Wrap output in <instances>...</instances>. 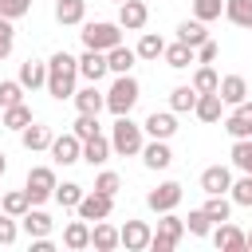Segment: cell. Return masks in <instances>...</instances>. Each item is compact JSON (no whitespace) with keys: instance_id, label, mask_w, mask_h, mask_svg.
<instances>
[{"instance_id":"6da1fadb","label":"cell","mask_w":252,"mask_h":252,"mask_svg":"<svg viewBox=\"0 0 252 252\" xmlns=\"http://www.w3.org/2000/svg\"><path fill=\"white\" fill-rule=\"evenodd\" d=\"M75 79H79V59L67 51H55L47 59V94L51 98H71L75 94Z\"/></svg>"},{"instance_id":"7a4b0ae2","label":"cell","mask_w":252,"mask_h":252,"mask_svg":"<svg viewBox=\"0 0 252 252\" xmlns=\"http://www.w3.org/2000/svg\"><path fill=\"white\" fill-rule=\"evenodd\" d=\"M110 150H114V154H122V158L142 154V126H138V122H130V114H118V118H114Z\"/></svg>"},{"instance_id":"3957f363","label":"cell","mask_w":252,"mask_h":252,"mask_svg":"<svg viewBox=\"0 0 252 252\" xmlns=\"http://www.w3.org/2000/svg\"><path fill=\"white\" fill-rule=\"evenodd\" d=\"M138 94H142V87H138V79L134 75H118L114 79V87L106 91V110L118 118V114H130L134 110V102H138Z\"/></svg>"},{"instance_id":"277c9868","label":"cell","mask_w":252,"mask_h":252,"mask_svg":"<svg viewBox=\"0 0 252 252\" xmlns=\"http://www.w3.org/2000/svg\"><path fill=\"white\" fill-rule=\"evenodd\" d=\"M24 193H28L32 205L51 201V193H55V169L51 165H32L28 169V181H24Z\"/></svg>"},{"instance_id":"5b68a950","label":"cell","mask_w":252,"mask_h":252,"mask_svg":"<svg viewBox=\"0 0 252 252\" xmlns=\"http://www.w3.org/2000/svg\"><path fill=\"white\" fill-rule=\"evenodd\" d=\"M181 236H185V220H181V217H173V209H169V213H161L158 232L150 236V248H154V252H173Z\"/></svg>"},{"instance_id":"8992f818","label":"cell","mask_w":252,"mask_h":252,"mask_svg":"<svg viewBox=\"0 0 252 252\" xmlns=\"http://www.w3.org/2000/svg\"><path fill=\"white\" fill-rule=\"evenodd\" d=\"M118 43H122V28L118 24L98 20V24H87L83 28V47H91V51H110Z\"/></svg>"},{"instance_id":"52a82bcc","label":"cell","mask_w":252,"mask_h":252,"mask_svg":"<svg viewBox=\"0 0 252 252\" xmlns=\"http://www.w3.org/2000/svg\"><path fill=\"white\" fill-rule=\"evenodd\" d=\"M75 209H79V217H83V220H106V217H110V209H114V197H110V193L91 189V193H83V201H79Z\"/></svg>"},{"instance_id":"ba28073f","label":"cell","mask_w":252,"mask_h":252,"mask_svg":"<svg viewBox=\"0 0 252 252\" xmlns=\"http://www.w3.org/2000/svg\"><path fill=\"white\" fill-rule=\"evenodd\" d=\"M51 158H55V165H75V161H83V138H75V134H59V138H51Z\"/></svg>"},{"instance_id":"9c48e42d","label":"cell","mask_w":252,"mask_h":252,"mask_svg":"<svg viewBox=\"0 0 252 252\" xmlns=\"http://www.w3.org/2000/svg\"><path fill=\"white\" fill-rule=\"evenodd\" d=\"M146 205H150L154 213H169V209H177V205H181V185H177V181H161L158 189L146 193Z\"/></svg>"},{"instance_id":"30bf717a","label":"cell","mask_w":252,"mask_h":252,"mask_svg":"<svg viewBox=\"0 0 252 252\" xmlns=\"http://www.w3.org/2000/svg\"><path fill=\"white\" fill-rule=\"evenodd\" d=\"M150 224L146 220H126L122 228H118V244L126 248V252H142V248H150Z\"/></svg>"},{"instance_id":"8fae6325","label":"cell","mask_w":252,"mask_h":252,"mask_svg":"<svg viewBox=\"0 0 252 252\" xmlns=\"http://www.w3.org/2000/svg\"><path fill=\"white\" fill-rule=\"evenodd\" d=\"M146 20H150L146 0H122V4H118V28H126V32H142Z\"/></svg>"},{"instance_id":"7c38bea8","label":"cell","mask_w":252,"mask_h":252,"mask_svg":"<svg viewBox=\"0 0 252 252\" xmlns=\"http://www.w3.org/2000/svg\"><path fill=\"white\" fill-rule=\"evenodd\" d=\"M142 161H146V169H169V161H173L169 142H165V138H150V142H142Z\"/></svg>"},{"instance_id":"4fadbf2b","label":"cell","mask_w":252,"mask_h":252,"mask_svg":"<svg viewBox=\"0 0 252 252\" xmlns=\"http://www.w3.org/2000/svg\"><path fill=\"white\" fill-rule=\"evenodd\" d=\"M224 130H228L232 138H252V102H248V98L232 106V114L224 118Z\"/></svg>"},{"instance_id":"5bb4252c","label":"cell","mask_w":252,"mask_h":252,"mask_svg":"<svg viewBox=\"0 0 252 252\" xmlns=\"http://www.w3.org/2000/svg\"><path fill=\"white\" fill-rule=\"evenodd\" d=\"M142 130H146L150 138H165V142H169V138L177 134V118H173V110H154V114L142 122Z\"/></svg>"},{"instance_id":"9a60e30c","label":"cell","mask_w":252,"mask_h":252,"mask_svg":"<svg viewBox=\"0 0 252 252\" xmlns=\"http://www.w3.org/2000/svg\"><path fill=\"white\" fill-rule=\"evenodd\" d=\"M51 126H39V122H28L24 130H20V146L28 150V154H39V150H47L51 146Z\"/></svg>"},{"instance_id":"2e32d148","label":"cell","mask_w":252,"mask_h":252,"mask_svg":"<svg viewBox=\"0 0 252 252\" xmlns=\"http://www.w3.org/2000/svg\"><path fill=\"white\" fill-rule=\"evenodd\" d=\"M213 244H217L220 252H244V248H248V244H244V232H240L236 224H228V220H220V224H217Z\"/></svg>"},{"instance_id":"e0dca14e","label":"cell","mask_w":252,"mask_h":252,"mask_svg":"<svg viewBox=\"0 0 252 252\" xmlns=\"http://www.w3.org/2000/svg\"><path fill=\"white\" fill-rule=\"evenodd\" d=\"M110 67H106V51H83V59H79V75L87 79V83H98L102 75H106Z\"/></svg>"},{"instance_id":"ac0fdd59","label":"cell","mask_w":252,"mask_h":252,"mask_svg":"<svg viewBox=\"0 0 252 252\" xmlns=\"http://www.w3.org/2000/svg\"><path fill=\"white\" fill-rule=\"evenodd\" d=\"M217 94H220V102H224V106L244 102V98H248V83H244V75H224V79H220V87H217Z\"/></svg>"},{"instance_id":"d6986e66","label":"cell","mask_w":252,"mask_h":252,"mask_svg":"<svg viewBox=\"0 0 252 252\" xmlns=\"http://www.w3.org/2000/svg\"><path fill=\"white\" fill-rule=\"evenodd\" d=\"M71 98H75L79 114H98V110L106 106V94L98 91V83H87V87H83V91H75Z\"/></svg>"},{"instance_id":"ffe728a7","label":"cell","mask_w":252,"mask_h":252,"mask_svg":"<svg viewBox=\"0 0 252 252\" xmlns=\"http://www.w3.org/2000/svg\"><path fill=\"white\" fill-rule=\"evenodd\" d=\"M106 158H110V138H102V134L83 138V161L87 165H102Z\"/></svg>"},{"instance_id":"44dd1931","label":"cell","mask_w":252,"mask_h":252,"mask_svg":"<svg viewBox=\"0 0 252 252\" xmlns=\"http://www.w3.org/2000/svg\"><path fill=\"white\" fill-rule=\"evenodd\" d=\"M228 185H232L228 165H209V169L201 173V189H205V193H228Z\"/></svg>"},{"instance_id":"7402d4cb","label":"cell","mask_w":252,"mask_h":252,"mask_svg":"<svg viewBox=\"0 0 252 252\" xmlns=\"http://www.w3.org/2000/svg\"><path fill=\"white\" fill-rule=\"evenodd\" d=\"M20 228H24L28 236H47V232H51V217H47L39 205H32V209L20 217Z\"/></svg>"},{"instance_id":"603a6c76","label":"cell","mask_w":252,"mask_h":252,"mask_svg":"<svg viewBox=\"0 0 252 252\" xmlns=\"http://www.w3.org/2000/svg\"><path fill=\"white\" fill-rule=\"evenodd\" d=\"M63 244L71 248V252H79V248H91V220H71L67 228H63Z\"/></svg>"},{"instance_id":"cb8c5ba5","label":"cell","mask_w":252,"mask_h":252,"mask_svg":"<svg viewBox=\"0 0 252 252\" xmlns=\"http://www.w3.org/2000/svg\"><path fill=\"white\" fill-rule=\"evenodd\" d=\"M134 63H138V51H134V47H122V43H118V47L106 51V67H110L114 75H130Z\"/></svg>"},{"instance_id":"d4e9b609","label":"cell","mask_w":252,"mask_h":252,"mask_svg":"<svg viewBox=\"0 0 252 252\" xmlns=\"http://www.w3.org/2000/svg\"><path fill=\"white\" fill-rule=\"evenodd\" d=\"M20 87H24V91L47 87V63H39V59H28V63L20 67Z\"/></svg>"},{"instance_id":"484cf974","label":"cell","mask_w":252,"mask_h":252,"mask_svg":"<svg viewBox=\"0 0 252 252\" xmlns=\"http://www.w3.org/2000/svg\"><path fill=\"white\" fill-rule=\"evenodd\" d=\"M220 110H224V102H220V94H217V91H209V94H197V106H193V114H197L201 122H220Z\"/></svg>"},{"instance_id":"4316f807","label":"cell","mask_w":252,"mask_h":252,"mask_svg":"<svg viewBox=\"0 0 252 252\" xmlns=\"http://www.w3.org/2000/svg\"><path fill=\"white\" fill-rule=\"evenodd\" d=\"M83 16H87V0H55V20L63 28L83 24Z\"/></svg>"},{"instance_id":"83f0119b","label":"cell","mask_w":252,"mask_h":252,"mask_svg":"<svg viewBox=\"0 0 252 252\" xmlns=\"http://www.w3.org/2000/svg\"><path fill=\"white\" fill-rule=\"evenodd\" d=\"M91 248H98V252L118 248V228L106 224V220H94V228H91Z\"/></svg>"},{"instance_id":"f1b7e54d","label":"cell","mask_w":252,"mask_h":252,"mask_svg":"<svg viewBox=\"0 0 252 252\" xmlns=\"http://www.w3.org/2000/svg\"><path fill=\"white\" fill-rule=\"evenodd\" d=\"M161 55H165V63H169L173 71H185L189 63H197V55H193V47H189V43H181V39H177V43H169V47H165Z\"/></svg>"},{"instance_id":"f546056e","label":"cell","mask_w":252,"mask_h":252,"mask_svg":"<svg viewBox=\"0 0 252 252\" xmlns=\"http://www.w3.org/2000/svg\"><path fill=\"white\" fill-rule=\"evenodd\" d=\"M28 122H32V110H28L24 102H16V106H4V110H0V126H4V130H24Z\"/></svg>"},{"instance_id":"4dcf8cb0","label":"cell","mask_w":252,"mask_h":252,"mask_svg":"<svg viewBox=\"0 0 252 252\" xmlns=\"http://www.w3.org/2000/svg\"><path fill=\"white\" fill-rule=\"evenodd\" d=\"M205 213H209V220H213V224L228 220V213H232V197H228V193H209V201H205Z\"/></svg>"},{"instance_id":"1f68e13d","label":"cell","mask_w":252,"mask_h":252,"mask_svg":"<svg viewBox=\"0 0 252 252\" xmlns=\"http://www.w3.org/2000/svg\"><path fill=\"white\" fill-rule=\"evenodd\" d=\"M224 16L236 28H252V0H224Z\"/></svg>"},{"instance_id":"d6a6232c","label":"cell","mask_w":252,"mask_h":252,"mask_svg":"<svg viewBox=\"0 0 252 252\" xmlns=\"http://www.w3.org/2000/svg\"><path fill=\"white\" fill-rule=\"evenodd\" d=\"M189 87H193L197 94H209V91H217V87H220V75H217L209 63H201V67L193 71V83H189Z\"/></svg>"},{"instance_id":"836d02e7","label":"cell","mask_w":252,"mask_h":252,"mask_svg":"<svg viewBox=\"0 0 252 252\" xmlns=\"http://www.w3.org/2000/svg\"><path fill=\"white\" fill-rule=\"evenodd\" d=\"M232 165L240 173H252V138H232Z\"/></svg>"},{"instance_id":"e575fe53","label":"cell","mask_w":252,"mask_h":252,"mask_svg":"<svg viewBox=\"0 0 252 252\" xmlns=\"http://www.w3.org/2000/svg\"><path fill=\"white\" fill-rule=\"evenodd\" d=\"M177 39H181V43H189V47H201V43L209 39V32H205V24H201V20H185V24L177 28Z\"/></svg>"},{"instance_id":"d590c367","label":"cell","mask_w":252,"mask_h":252,"mask_svg":"<svg viewBox=\"0 0 252 252\" xmlns=\"http://www.w3.org/2000/svg\"><path fill=\"white\" fill-rule=\"evenodd\" d=\"M197 106V91L193 87H173L169 91V110L173 114H185V110H193Z\"/></svg>"},{"instance_id":"8d00e7d4","label":"cell","mask_w":252,"mask_h":252,"mask_svg":"<svg viewBox=\"0 0 252 252\" xmlns=\"http://www.w3.org/2000/svg\"><path fill=\"white\" fill-rule=\"evenodd\" d=\"M51 197H55L63 209H75V205L83 201V185H75V181H63V185H59V181H55V193H51Z\"/></svg>"},{"instance_id":"74e56055","label":"cell","mask_w":252,"mask_h":252,"mask_svg":"<svg viewBox=\"0 0 252 252\" xmlns=\"http://www.w3.org/2000/svg\"><path fill=\"white\" fill-rule=\"evenodd\" d=\"M134 51H138V59H158V55L165 51V39H161V35H154V32H146V35L138 39V47H134Z\"/></svg>"},{"instance_id":"f35d334b","label":"cell","mask_w":252,"mask_h":252,"mask_svg":"<svg viewBox=\"0 0 252 252\" xmlns=\"http://www.w3.org/2000/svg\"><path fill=\"white\" fill-rule=\"evenodd\" d=\"M224 12V0H193V20L209 24V20H220Z\"/></svg>"},{"instance_id":"ab89813d","label":"cell","mask_w":252,"mask_h":252,"mask_svg":"<svg viewBox=\"0 0 252 252\" xmlns=\"http://www.w3.org/2000/svg\"><path fill=\"white\" fill-rule=\"evenodd\" d=\"M185 232H193V236H209V232H213L209 213H205V209H193V213L185 217Z\"/></svg>"},{"instance_id":"60d3db41","label":"cell","mask_w":252,"mask_h":252,"mask_svg":"<svg viewBox=\"0 0 252 252\" xmlns=\"http://www.w3.org/2000/svg\"><path fill=\"white\" fill-rule=\"evenodd\" d=\"M16 102H24L20 79H0V110H4V106H16Z\"/></svg>"},{"instance_id":"b9f144b4","label":"cell","mask_w":252,"mask_h":252,"mask_svg":"<svg viewBox=\"0 0 252 252\" xmlns=\"http://www.w3.org/2000/svg\"><path fill=\"white\" fill-rule=\"evenodd\" d=\"M28 209H32V201H28V193H24V189H16V193H4V213H12V217L20 220Z\"/></svg>"},{"instance_id":"7bdbcfd3","label":"cell","mask_w":252,"mask_h":252,"mask_svg":"<svg viewBox=\"0 0 252 252\" xmlns=\"http://www.w3.org/2000/svg\"><path fill=\"white\" fill-rule=\"evenodd\" d=\"M71 134H75V138H91V134H98V114H79L75 126H71Z\"/></svg>"},{"instance_id":"ee69618b","label":"cell","mask_w":252,"mask_h":252,"mask_svg":"<svg viewBox=\"0 0 252 252\" xmlns=\"http://www.w3.org/2000/svg\"><path fill=\"white\" fill-rule=\"evenodd\" d=\"M32 12V0H0V16L4 20H20Z\"/></svg>"},{"instance_id":"f6af8a7d","label":"cell","mask_w":252,"mask_h":252,"mask_svg":"<svg viewBox=\"0 0 252 252\" xmlns=\"http://www.w3.org/2000/svg\"><path fill=\"white\" fill-rule=\"evenodd\" d=\"M16 236H20L16 217H12V213H0V244H16Z\"/></svg>"},{"instance_id":"bcb514c9","label":"cell","mask_w":252,"mask_h":252,"mask_svg":"<svg viewBox=\"0 0 252 252\" xmlns=\"http://www.w3.org/2000/svg\"><path fill=\"white\" fill-rule=\"evenodd\" d=\"M118 185H122V181H118V173H110V169L94 177V189H98V193H110V197H114V193H118Z\"/></svg>"},{"instance_id":"7dc6e473","label":"cell","mask_w":252,"mask_h":252,"mask_svg":"<svg viewBox=\"0 0 252 252\" xmlns=\"http://www.w3.org/2000/svg\"><path fill=\"white\" fill-rule=\"evenodd\" d=\"M12 55V20H4L0 16V63Z\"/></svg>"},{"instance_id":"c3c4849f","label":"cell","mask_w":252,"mask_h":252,"mask_svg":"<svg viewBox=\"0 0 252 252\" xmlns=\"http://www.w3.org/2000/svg\"><path fill=\"white\" fill-rule=\"evenodd\" d=\"M193 55H197V63H213V59H217V55H220V47H217V43H213V39H205V43H201V47H193Z\"/></svg>"},{"instance_id":"681fc988","label":"cell","mask_w":252,"mask_h":252,"mask_svg":"<svg viewBox=\"0 0 252 252\" xmlns=\"http://www.w3.org/2000/svg\"><path fill=\"white\" fill-rule=\"evenodd\" d=\"M32 252H51V240L47 236H32Z\"/></svg>"},{"instance_id":"f907efd6","label":"cell","mask_w":252,"mask_h":252,"mask_svg":"<svg viewBox=\"0 0 252 252\" xmlns=\"http://www.w3.org/2000/svg\"><path fill=\"white\" fill-rule=\"evenodd\" d=\"M4 169H8V154L0 150V177H4Z\"/></svg>"},{"instance_id":"816d5d0a","label":"cell","mask_w":252,"mask_h":252,"mask_svg":"<svg viewBox=\"0 0 252 252\" xmlns=\"http://www.w3.org/2000/svg\"><path fill=\"white\" fill-rule=\"evenodd\" d=\"M244 244H248V248H252V232H244Z\"/></svg>"},{"instance_id":"f5cc1de1","label":"cell","mask_w":252,"mask_h":252,"mask_svg":"<svg viewBox=\"0 0 252 252\" xmlns=\"http://www.w3.org/2000/svg\"><path fill=\"white\" fill-rule=\"evenodd\" d=\"M114 4H122V0H114Z\"/></svg>"},{"instance_id":"db71d44e","label":"cell","mask_w":252,"mask_h":252,"mask_svg":"<svg viewBox=\"0 0 252 252\" xmlns=\"http://www.w3.org/2000/svg\"><path fill=\"white\" fill-rule=\"evenodd\" d=\"M248 209H252V205H248Z\"/></svg>"}]
</instances>
